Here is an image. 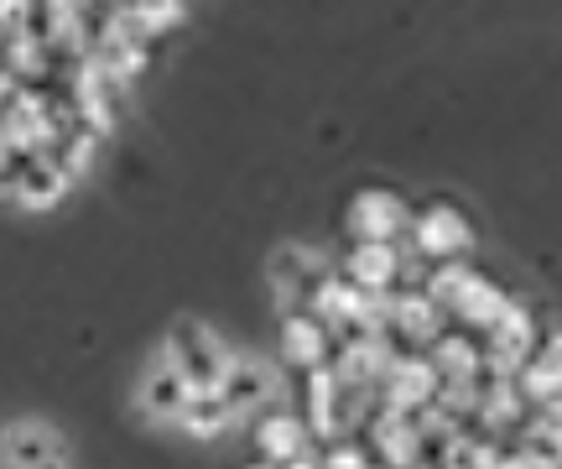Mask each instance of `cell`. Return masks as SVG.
Wrapping results in <instances>:
<instances>
[{"mask_svg":"<svg viewBox=\"0 0 562 469\" xmlns=\"http://www.w3.org/2000/svg\"><path fill=\"white\" fill-rule=\"evenodd\" d=\"M385 324L396 328V339L412 349H432L453 328V313L442 303H432L422 287H396L391 292V313H385Z\"/></svg>","mask_w":562,"mask_h":469,"instance_id":"5","label":"cell"},{"mask_svg":"<svg viewBox=\"0 0 562 469\" xmlns=\"http://www.w3.org/2000/svg\"><path fill=\"white\" fill-rule=\"evenodd\" d=\"M68 465L63 438L47 423L26 417V423H5L0 428V469H58Z\"/></svg>","mask_w":562,"mask_h":469,"instance_id":"8","label":"cell"},{"mask_svg":"<svg viewBox=\"0 0 562 469\" xmlns=\"http://www.w3.org/2000/svg\"><path fill=\"white\" fill-rule=\"evenodd\" d=\"M427 355H432L442 381H484V334H474V328L453 324Z\"/></svg>","mask_w":562,"mask_h":469,"instance_id":"13","label":"cell"},{"mask_svg":"<svg viewBox=\"0 0 562 469\" xmlns=\"http://www.w3.org/2000/svg\"><path fill=\"white\" fill-rule=\"evenodd\" d=\"M161 345L172 349V360H178V370L193 381V387H220L224 370H229V360H235V349L224 345L220 334L209 324H199V319H182Z\"/></svg>","mask_w":562,"mask_h":469,"instance_id":"1","label":"cell"},{"mask_svg":"<svg viewBox=\"0 0 562 469\" xmlns=\"http://www.w3.org/2000/svg\"><path fill=\"white\" fill-rule=\"evenodd\" d=\"M406 241L417 245L427 261H453V256H469L474 250V225L463 220L453 204H422L412 214V230H406Z\"/></svg>","mask_w":562,"mask_h":469,"instance_id":"4","label":"cell"},{"mask_svg":"<svg viewBox=\"0 0 562 469\" xmlns=\"http://www.w3.org/2000/svg\"><path fill=\"white\" fill-rule=\"evenodd\" d=\"M277 355L297 370L328 366L334 360V328L323 324V319H313L307 308H297V313H286L277 324Z\"/></svg>","mask_w":562,"mask_h":469,"instance_id":"10","label":"cell"},{"mask_svg":"<svg viewBox=\"0 0 562 469\" xmlns=\"http://www.w3.org/2000/svg\"><path fill=\"white\" fill-rule=\"evenodd\" d=\"M318 444L307 417L302 412H286V407H271L256 417V459H271V465H292L297 454H307Z\"/></svg>","mask_w":562,"mask_h":469,"instance_id":"11","label":"cell"},{"mask_svg":"<svg viewBox=\"0 0 562 469\" xmlns=\"http://www.w3.org/2000/svg\"><path fill=\"white\" fill-rule=\"evenodd\" d=\"M188 397H193V381L178 370L172 360V349L157 345V360L146 366L140 376V412L151 417V423H167V428H178L182 407H188Z\"/></svg>","mask_w":562,"mask_h":469,"instance_id":"7","label":"cell"},{"mask_svg":"<svg viewBox=\"0 0 562 469\" xmlns=\"http://www.w3.org/2000/svg\"><path fill=\"white\" fill-rule=\"evenodd\" d=\"M412 214L417 209L406 204L402 193L391 188H360L349 209H344V235L349 241H402L412 230Z\"/></svg>","mask_w":562,"mask_h":469,"instance_id":"2","label":"cell"},{"mask_svg":"<svg viewBox=\"0 0 562 469\" xmlns=\"http://www.w3.org/2000/svg\"><path fill=\"white\" fill-rule=\"evenodd\" d=\"M302 417L318 444H339L344 438V417H339V376L334 366H313L302 370Z\"/></svg>","mask_w":562,"mask_h":469,"instance_id":"12","label":"cell"},{"mask_svg":"<svg viewBox=\"0 0 562 469\" xmlns=\"http://www.w3.org/2000/svg\"><path fill=\"white\" fill-rule=\"evenodd\" d=\"M220 397L229 402L235 423L271 412L277 407V370H271V360H261V355H235L220 381Z\"/></svg>","mask_w":562,"mask_h":469,"instance_id":"6","label":"cell"},{"mask_svg":"<svg viewBox=\"0 0 562 469\" xmlns=\"http://www.w3.org/2000/svg\"><path fill=\"white\" fill-rule=\"evenodd\" d=\"M339 271L360 292H396L402 287V241H349Z\"/></svg>","mask_w":562,"mask_h":469,"instance_id":"9","label":"cell"},{"mask_svg":"<svg viewBox=\"0 0 562 469\" xmlns=\"http://www.w3.org/2000/svg\"><path fill=\"white\" fill-rule=\"evenodd\" d=\"M375 469H385V465H375Z\"/></svg>","mask_w":562,"mask_h":469,"instance_id":"24","label":"cell"},{"mask_svg":"<svg viewBox=\"0 0 562 469\" xmlns=\"http://www.w3.org/2000/svg\"><path fill=\"white\" fill-rule=\"evenodd\" d=\"M521 433L531 438H547V444H562V397H547V402H531Z\"/></svg>","mask_w":562,"mask_h":469,"instance_id":"18","label":"cell"},{"mask_svg":"<svg viewBox=\"0 0 562 469\" xmlns=\"http://www.w3.org/2000/svg\"><path fill=\"white\" fill-rule=\"evenodd\" d=\"M495 469H537V465H531V459H526V454L505 449V454H501V465H495Z\"/></svg>","mask_w":562,"mask_h":469,"instance_id":"22","label":"cell"},{"mask_svg":"<svg viewBox=\"0 0 562 469\" xmlns=\"http://www.w3.org/2000/svg\"><path fill=\"white\" fill-rule=\"evenodd\" d=\"M42 21V0H0V37L32 32Z\"/></svg>","mask_w":562,"mask_h":469,"instance_id":"20","label":"cell"},{"mask_svg":"<svg viewBox=\"0 0 562 469\" xmlns=\"http://www.w3.org/2000/svg\"><path fill=\"white\" fill-rule=\"evenodd\" d=\"M178 428L188 433V438H199V444H209V438H220V433L235 428V412H229V402L220 397V387H193V397H188V407H182Z\"/></svg>","mask_w":562,"mask_h":469,"instance_id":"16","label":"cell"},{"mask_svg":"<svg viewBox=\"0 0 562 469\" xmlns=\"http://www.w3.org/2000/svg\"><path fill=\"white\" fill-rule=\"evenodd\" d=\"M438 387H442V376H438V366H432V355H427V349H422V355L417 349H402L381 381V407L412 417V412L438 402Z\"/></svg>","mask_w":562,"mask_h":469,"instance_id":"3","label":"cell"},{"mask_svg":"<svg viewBox=\"0 0 562 469\" xmlns=\"http://www.w3.org/2000/svg\"><path fill=\"white\" fill-rule=\"evenodd\" d=\"M521 391L531 402H547V397H562V328H547L537 355L521 366Z\"/></svg>","mask_w":562,"mask_h":469,"instance_id":"15","label":"cell"},{"mask_svg":"<svg viewBox=\"0 0 562 469\" xmlns=\"http://www.w3.org/2000/svg\"><path fill=\"white\" fill-rule=\"evenodd\" d=\"M480 266L469 261V256H453V261H432V271H427V282H422V292L432 298V303H442L448 313H453V303H459V292L469 287V277H474Z\"/></svg>","mask_w":562,"mask_h":469,"instance_id":"17","label":"cell"},{"mask_svg":"<svg viewBox=\"0 0 562 469\" xmlns=\"http://www.w3.org/2000/svg\"><path fill=\"white\" fill-rule=\"evenodd\" d=\"M245 469H281V465H271V459H256V465H245Z\"/></svg>","mask_w":562,"mask_h":469,"instance_id":"23","label":"cell"},{"mask_svg":"<svg viewBox=\"0 0 562 469\" xmlns=\"http://www.w3.org/2000/svg\"><path fill=\"white\" fill-rule=\"evenodd\" d=\"M323 469H375V454L360 438H339V444H323Z\"/></svg>","mask_w":562,"mask_h":469,"instance_id":"19","label":"cell"},{"mask_svg":"<svg viewBox=\"0 0 562 469\" xmlns=\"http://www.w3.org/2000/svg\"><path fill=\"white\" fill-rule=\"evenodd\" d=\"M505 308H510V292H505L490 271H474L469 287L459 292V303H453V324L474 328V334H490V324L501 319Z\"/></svg>","mask_w":562,"mask_h":469,"instance_id":"14","label":"cell"},{"mask_svg":"<svg viewBox=\"0 0 562 469\" xmlns=\"http://www.w3.org/2000/svg\"><path fill=\"white\" fill-rule=\"evenodd\" d=\"M281 469H323V449H307V454H297L292 465H281Z\"/></svg>","mask_w":562,"mask_h":469,"instance_id":"21","label":"cell"}]
</instances>
